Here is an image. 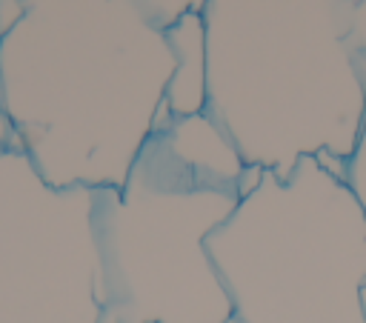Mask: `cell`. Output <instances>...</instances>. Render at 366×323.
I'll use <instances>...</instances> for the list:
<instances>
[]
</instances>
